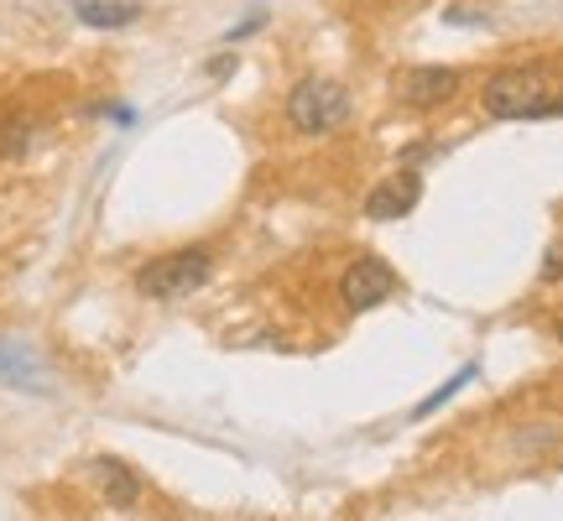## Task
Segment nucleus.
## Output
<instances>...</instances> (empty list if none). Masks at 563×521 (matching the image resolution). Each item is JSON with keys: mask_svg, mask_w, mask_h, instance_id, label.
<instances>
[{"mask_svg": "<svg viewBox=\"0 0 563 521\" xmlns=\"http://www.w3.org/2000/svg\"><path fill=\"white\" fill-rule=\"evenodd\" d=\"M418 199H422V178L412 167H397L391 178H382L371 193H365V220H376V224L402 220V214L418 209Z\"/></svg>", "mask_w": 563, "mask_h": 521, "instance_id": "obj_6", "label": "nucleus"}, {"mask_svg": "<svg viewBox=\"0 0 563 521\" xmlns=\"http://www.w3.org/2000/svg\"><path fill=\"white\" fill-rule=\"evenodd\" d=\"M350 121V95L344 84L334 79H302L292 95H287V125L298 136H329Z\"/></svg>", "mask_w": 563, "mask_h": 521, "instance_id": "obj_3", "label": "nucleus"}, {"mask_svg": "<svg viewBox=\"0 0 563 521\" xmlns=\"http://www.w3.org/2000/svg\"><path fill=\"white\" fill-rule=\"evenodd\" d=\"M563 277V251H548V266H543V281H559Z\"/></svg>", "mask_w": 563, "mask_h": 521, "instance_id": "obj_11", "label": "nucleus"}, {"mask_svg": "<svg viewBox=\"0 0 563 521\" xmlns=\"http://www.w3.org/2000/svg\"><path fill=\"white\" fill-rule=\"evenodd\" d=\"M37 141V121L32 115H5L0 121V162H21Z\"/></svg>", "mask_w": 563, "mask_h": 521, "instance_id": "obj_9", "label": "nucleus"}, {"mask_svg": "<svg viewBox=\"0 0 563 521\" xmlns=\"http://www.w3.org/2000/svg\"><path fill=\"white\" fill-rule=\"evenodd\" d=\"M89 475H95V485H100V496H104V506L110 511H131V506L141 501V475L131 469V464H121V459H95L89 464Z\"/></svg>", "mask_w": 563, "mask_h": 521, "instance_id": "obj_7", "label": "nucleus"}, {"mask_svg": "<svg viewBox=\"0 0 563 521\" xmlns=\"http://www.w3.org/2000/svg\"><path fill=\"white\" fill-rule=\"evenodd\" d=\"M74 11H79L84 26H136L141 21L136 0H79Z\"/></svg>", "mask_w": 563, "mask_h": 521, "instance_id": "obj_8", "label": "nucleus"}, {"mask_svg": "<svg viewBox=\"0 0 563 521\" xmlns=\"http://www.w3.org/2000/svg\"><path fill=\"white\" fill-rule=\"evenodd\" d=\"M559 344H563V323H559Z\"/></svg>", "mask_w": 563, "mask_h": 521, "instance_id": "obj_14", "label": "nucleus"}, {"mask_svg": "<svg viewBox=\"0 0 563 521\" xmlns=\"http://www.w3.org/2000/svg\"><path fill=\"white\" fill-rule=\"evenodd\" d=\"M481 110L490 121H543V115H563V95L553 89L548 68L517 63V68H501L485 79Z\"/></svg>", "mask_w": 563, "mask_h": 521, "instance_id": "obj_1", "label": "nucleus"}, {"mask_svg": "<svg viewBox=\"0 0 563 521\" xmlns=\"http://www.w3.org/2000/svg\"><path fill=\"white\" fill-rule=\"evenodd\" d=\"M209 277H214V251L209 245H183V251H167V256L141 266L136 292L152 302H183V298H194Z\"/></svg>", "mask_w": 563, "mask_h": 521, "instance_id": "obj_2", "label": "nucleus"}, {"mask_svg": "<svg viewBox=\"0 0 563 521\" xmlns=\"http://www.w3.org/2000/svg\"><path fill=\"white\" fill-rule=\"evenodd\" d=\"M397 292H402V277H397L382 256L350 260V271L340 277V302L350 313H371V308H382V302L397 298Z\"/></svg>", "mask_w": 563, "mask_h": 521, "instance_id": "obj_4", "label": "nucleus"}, {"mask_svg": "<svg viewBox=\"0 0 563 521\" xmlns=\"http://www.w3.org/2000/svg\"><path fill=\"white\" fill-rule=\"evenodd\" d=\"M470 381H475V365H464L460 376H449V381H443V386H439V391H433V397H428V401H418V418H428V412H439L443 401L454 397L460 386H470Z\"/></svg>", "mask_w": 563, "mask_h": 521, "instance_id": "obj_10", "label": "nucleus"}, {"mask_svg": "<svg viewBox=\"0 0 563 521\" xmlns=\"http://www.w3.org/2000/svg\"><path fill=\"white\" fill-rule=\"evenodd\" d=\"M230 68H235V53H224V58H214V63H209V79H224Z\"/></svg>", "mask_w": 563, "mask_h": 521, "instance_id": "obj_12", "label": "nucleus"}, {"mask_svg": "<svg viewBox=\"0 0 563 521\" xmlns=\"http://www.w3.org/2000/svg\"><path fill=\"white\" fill-rule=\"evenodd\" d=\"M460 68H439V63H418V68H402L397 79H391V95L397 104L407 110H439L460 95Z\"/></svg>", "mask_w": 563, "mask_h": 521, "instance_id": "obj_5", "label": "nucleus"}, {"mask_svg": "<svg viewBox=\"0 0 563 521\" xmlns=\"http://www.w3.org/2000/svg\"><path fill=\"white\" fill-rule=\"evenodd\" d=\"M0 376H11V381H26V365H16V361H5V355H0Z\"/></svg>", "mask_w": 563, "mask_h": 521, "instance_id": "obj_13", "label": "nucleus"}]
</instances>
